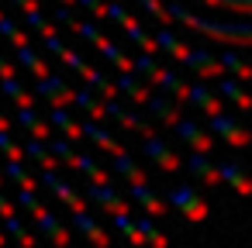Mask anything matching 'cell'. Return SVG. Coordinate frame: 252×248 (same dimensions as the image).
Returning <instances> with one entry per match:
<instances>
[{"instance_id":"6da1fadb","label":"cell","mask_w":252,"mask_h":248,"mask_svg":"<svg viewBox=\"0 0 252 248\" xmlns=\"http://www.w3.org/2000/svg\"><path fill=\"white\" fill-rule=\"evenodd\" d=\"M166 11H169V21L187 25V28H190V31H197V35H207V38H214V42L238 45V49H245V45H249V25H245V21L218 25V21H207V18H200V14H193V11H187L183 4H169Z\"/></svg>"},{"instance_id":"7a4b0ae2","label":"cell","mask_w":252,"mask_h":248,"mask_svg":"<svg viewBox=\"0 0 252 248\" xmlns=\"http://www.w3.org/2000/svg\"><path fill=\"white\" fill-rule=\"evenodd\" d=\"M169 207H176L190 224H204L207 220V203H204V196L193 190V186H187V183H180V186H173V190H166V196H162Z\"/></svg>"},{"instance_id":"3957f363","label":"cell","mask_w":252,"mask_h":248,"mask_svg":"<svg viewBox=\"0 0 252 248\" xmlns=\"http://www.w3.org/2000/svg\"><path fill=\"white\" fill-rule=\"evenodd\" d=\"M35 97L45 100V107H73V86L66 73H49L35 83Z\"/></svg>"},{"instance_id":"277c9868","label":"cell","mask_w":252,"mask_h":248,"mask_svg":"<svg viewBox=\"0 0 252 248\" xmlns=\"http://www.w3.org/2000/svg\"><path fill=\"white\" fill-rule=\"evenodd\" d=\"M38 186H45L69 214H76V210H87V200H83V193L76 190V186H69L66 179H59L56 176V169H42V179H38Z\"/></svg>"},{"instance_id":"5b68a950","label":"cell","mask_w":252,"mask_h":248,"mask_svg":"<svg viewBox=\"0 0 252 248\" xmlns=\"http://www.w3.org/2000/svg\"><path fill=\"white\" fill-rule=\"evenodd\" d=\"M169 128H173V135H176L183 145H190L193 152H207V155H211V148H214V135H211L207 128H200L193 117H183V114H180Z\"/></svg>"},{"instance_id":"8992f818","label":"cell","mask_w":252,"mask_h":248,"mask_svg":"<svg viewBox=\"0 0 252 248\" xmlns=\"http://www.w3.org/2000/svg\"><path fill=\"white\" fill-rule=\"evenodd\" d=\"M142 83H152V86H159L166 97H173V100L183 107V97H187V80H183L176 69H169V66H159V62H156V66L145 73V80H142Z\"/></svg>"},{"instance_id":"52a82bcc","label":"cell","mask_w":252,"mask_h":248,"mask_svg":"<svg viewBox=\"0 0 252 248\" xmlns=\"http://www.w3.org/2000/svg\"><path fill=\"white\" fill-rule=\"evenodd\" d=\"M104 114H107V121H118L125 131H138L142 138L145 135H156V128L142 117V110H128L118 97H111V100H104Z\"/></svg>"},{"instance_id":"ba28073f","label":"cell","mask_w":252,"mask_h":248,"mask_svg":"<svg viewBox=\"0 0 252 248\" xmlns=\"http://www.w3.org/2000/svg\"><path fill=\"white\" fill-rule=\"evenodd\" d=\"M83 200L87 203H97L104 214H121V210H131V200L118 196V190L111 183H87L83 186Z\"/></svg>"},{"instance_id":"9c48e42d","label":"cell","mask_w":252,"mask_h":248,"mask_svg":"<svg viewBox=\"0 0 252 248\" xmlns=\"http://www.w3.org/2000/svg\"><path fill=\"white\" fill-rule=\"evenodd\" d=\"M180 66H187L197 80H218V76H224V69H221V62H218V55L214 52H207V49H187V55H183V62Z\"/></svg>"},{"instance_id":"30bf717a","label":"cell","mask_w":252,"mask_h":248,"mask_svg":"<svg viewBox=\"0 0 252 248\" xmlns=\"http://www.w3.org/2000/svg\"><path fill=\"white\" fill-rule=\"evenodd\" d=\"M207 131H211L214 138H224L231 148H245V145H249V131H245L235 117H228L224 110H218V114L207 117Z\"/></svg>"},{"instance_id":"8fae6325","label":"cell","mask_w":252,"mask_h":248,"mask_svg":"<svg viewBox=\"0 0 252 248\" xmlns=\"http://www.w3.org/2000/svg\"><path fill=\"white\" fill-rule=\"evenodd\" d=\"M142 155L152 159L162 172H180V169H183V159H180L176 152H169V145H166L159 135H145V141H142Z\"/></svg>"},{"instance_id":"7c38bea8","label":"cell","mask_w":252,"mask_h":248,"mask_svg":"<svg viewBox=\"0 0 252 248\" xmlns=\"http://www.w3.org/2000/svg\"><path fill=\"white\" fill-rule=\"evenodd\" d=\"M187 104H190V107H197V110H204L207 117H211V114H218V110H224L221 97L207 90V80L187 83V97H183V107H187Z\"/></svg>"},{"instance_id":"4fadbf2b","label":"cell","mask_w":252,"mask_h":248,"mask_svg":"<svg viewBox=\"0 0 252 248\" xmlns=\"http://www.w3.org/2000/svg\"><path fill=\"white\" fill-rule=\"evenodd\" d=\"M69 231H76V234H83L87 241H94V245H111V234L100 227V220L94 217V214H87V210H76V214H69Z\"/></svg>"},{"instance_id":"5bb4252c","label":"cell","mask_w":252,"mask_h":248,"mask_svg":"<svg viewBox=\"0 0 252 248\" xmlns=\"http://www.w3.org/2000/svg\"><path fill=\"white\" fill-rule=\"evenodd\" d=\"M80 135H83L87 141H94L97 148H104L107 155H118V152H125V145H121V141H118V138H114V135H111L104 124H100V121H90V117H83V121H80Z\"/></svg>"},{"instance_id":"9a60e30c","label":"cell","mask_w":252,"mask_h":248,"mask_svg":"<svg viewBox=\"0 0 252 248\" xmlns=\"http://www.w3.org/2000/svg\"><path fill=\"white\" fill-rule=\"evenodd\" d=\"M32 217H35L38 231H42V234H45V238H49L52 245H69L73 231H69V227H66V224H63V220H59V217H56V214H52L49 207H38V210H35Z\"/></svg>"},{"instance_id":"2e32d148","label":"cell","mask_w":252,"mask_h":248,"mask_svg":"<svg viewBox=\"0 0 252 248\" xmlns=\"http://www.w3.org/2000/svg\"><path fill=\"white\" fill-rule=\"evenodd\" d=\"M128 200L138 203L149 217H162V214H166V200H162L159 193H152L149 183H131V186H128Z\"/></svg>"},{"instance_id":"e0dca14e","label":"cell","mask_w":252,"mask_h":248,"mask_svg":"<svg viewBox=\"0 0 252 248\" xmlns=\"http://www.w3.org/2000/svg\"><path fill=\"white\" fill-rule=\"evenodd\" d=\"M14 121L25 128L28 138H38V141H49V138H52V124L42 121L35 107H18V110H14Z\"/></svg>"},{"instance_id":"ac0fdd59","label":"cell","mask_w":252,"mask_h":248,"mask_svg":"<svg viewBox=\"0 0 252 248\" xmlns=\"http://www.w3.org/2000/svg\"><path fill=\"white\" fill-rule=\"evenodd\" d=\"M69 169H76V172H83L87 176V183H111V172L107 169H100V162L90 155V152H76L73 148V155H69V162H66Z\"/></svg>"},{"instance_id":"d6986e66","label":"cell","mask_w":252,"mask_h":248,"mask_svg":"<svg viewBox=\"0 0 252 248\" xmlns=\"http://www.w3.org/2000/svg\"><path fill=\"white\" fill-rule=\"evenodd\" d=\"M73 107L83 114V117H90V121H107V114H104V100L90 90V86H80V90H73Z\"/></svg>"},{"instance_id":"ffe728a7","label":"cell","mask_w":252,"mask_h":248,"mask_svg":"<svg viewBox=\"0 0 252 248\" xmlns=\"http://www.w3.org/2000/svg\"><path fill=\"white\" fill-rule=\"evenodd\" d=\"M142 107H145V110H149L159 124H166V128H169V124L180 117V110H183V107H180L176 100H169L166 93H149V100H145Z\"/></svg>"},{"instance_id":"44dd1931","label":"cell","mask_w":252,"mask_h":248,"mask_svg":"<svg viewBox=\"0 0 252 248\" xmlns=\"http://www.w3.org/2000/svg\"><path fill=\"white\" fill-rule=\"evenodd\" d=\"M45 114H49L52 131H59V135L69 138V141H83V135H80V121L69 114V107H45Z\"/></svg>"},{"instance_id":"7402d4cb","label":"cell","mask_w":252,"mask_h":248,"mask_svg":"<svg viewBox=\"0 0 252 248\" xmlns=\"http://www.w3.org/2000/svg\"><path fill=\"white\" fill-rule=\"evenodd\" d=\"M183 165H187V169H190V176H193V179H200L204 186H218V183H221V179H218V162H211V159H207V152H193Z\"/></svg>"},{"instance_id":"603a6c76","label":"cell","mask_w":252,"mask_h":248,"mask_svg":"<svg viewBox=\"0 0 252 248\" xmlns=\"http://www.w3.org/2000/svg\"><path fill=\"white\" fill-rule=\"evenodd\" d=\"M218 179H224L238 196H249V193H252V183L245 179V165L235 162V159H231V162H218Z\"/></svg>"},{"instance_id":"cb8c5ba5","label":"cell","mask_w":252,"mask_h":248,"mask_svg":"<svg viewBox=\"0 0 252 248\" xmlns=\"http://www.w3.org/2000/svg\"><path fill=\"white\" fill-rule=\"evenodd\" d=\"M218 97H224V100H231L238 110H249L252 107V97L245 93V86H242V80H235V76H218Z\"/></svg>"},{"instance_id":"d4e9b609","label":"cell","mask_w":252,"mask_h":248,"mask_svg":"<svg viewBox=\"0 0 252 248\" xmlns=\"http://www.w3.org/2000/svg\"><path fill=\"white\" fill-rule=\"evenodd\" d=\"M152 42H156V49H159V55H169L173 62H183V55H187V42H180L169 28H156V35H152Z\"/></svg>"},{"instance_id":"484cf974","label":"cell","mask_w":252,"mask_h":248,"mask_svg":"<svg viewBox=\"0 0 252 248\" xmlns=\"http://www.w3.org/2000/svg\"><path fill=\"white\" fill-rule=\"evenodd\" d=\"M94 49H97V52L104 55V62H111L118 73H131V59H128V55H125V49H121L118 42H111L107 35H100V38L94 42Z\"/></svg>"},{"instance_id":"4316f807","label":"cell","mask_w":252,"mask_h":248,"mask_svg":"<svg viewBox=\"0 0 252 248\" xmlns=\"http://www.w3.org/2000/svg\"><path fill=\"white\" fill-rule=\"evenodd\" d=\"M14 62H18L21 69H28L35 80H42V76H49V73H52V66H49V62H45V59H42V55L32 49V45H21V49H14Z\"/></svg>"},{"instance_id":"83f0119b","label":"cell","mask_w":252,"mask_h":248,"mask_svg":"<svg viewBox=\"0 0 252 248\" xmlns=\"http://www.w3.org/2000/svg\"><path fill=\"white\" fill-rule=\"evenodd\" d=\"M114 86H118V93H125L135 107H142L145 100H149V86L135 76V73H118V80H114Z\"/></svg>"},{"instance_id":"f1b7e54d","label":"cell","mask_w":252,"mask_h":248,"mask_svg":"<svg viewBox=\"0 0 252 248\" xmlns=\"http://www.w3.org/2000/svg\"><path fill=\"white\" fill-rule=\"evenodd\" d=\"M21 14H25V25L32 28V31H38L42 38L45 35H52V31H59L45 14H42V7H38V0H25V4H21Z\"/></svg>"},{"instance_id":"f546056e","label":"cell","mask_w":252,"mask_h":248,"mask_svg":"<svg viewBox=\"0 0 252 248\" xmlns=\"http://www.w3.org/2000/svg\"><path fill=\"white\" fill-rule=\"evenodd\" d=\"M0 172H4V179L18 183V190H38V179L25 169V159H7Z\"/></svg>"},{"instance_id":"4dcf8cb0","label":"cell","mask_w":252,"mask_h":248,"mask_svg":"<svg viewBox=\"0 0 252 248\" xmlns=\"http://www.w3.org/2000/svg\"><path fill=\"white\" fill-rule=\"evenodd\" d=\"M21 148H25V159H32L38 169H56V165H59V159H56V155L49 152V145L38 141V138H28Z\"/></svg>"},{"instance_id":"1f68e13d","label":"cell","mask_w":252,"mask_h":248,"mask_svg":"<svg viewBox=\"0 0 252 248\" xmlns=\"http://www.w3.org/2000/svg\"><path fill=\"white\" fill-rule=\"evenodd\" d=\"M4 234H11L18 245H25V248H35L38 245V234H32L28 227H25V217L21 214H11V217H4Z\"/></svg>"},{"instance_id":"d6a6232c","label":"cell","mask_w":252,"mask_h":248,"mask_svg":"<svg viewBox=\"0 0 252 248\" xmlns=\"http://www.w3.org/2000/svg\"><path fill=\"white\" fill-rule=\"evenodd\" d=\"M0 93H4L7 100H14V107H35V97L25 90V83L18 76H7V80H0Z\"/></svg>"},{"instance_id":"836d02e7","label":"cell","mask_w":252,"mask_h":248,"mask_svg":"<svg viewBox=\"0 0 252 248\" xmlns=\"http://www.w3.org/2000/svg\"><path fill=\"white\" fill-rule=\"evenodd\" d=\"M242 55H245L242 49H238V52H221V55H218V62H221V69H224V73H231L235 80H242V83H245V80H252V69H249V62H245Z\"/></svg>"},{"instance_id":"e575fe53","label":"cell","mask_w":252,"mask_h":248,"mask_svg":"<svg viewBox=\"0 0 252 248\" xmlns=\"http://www.w3.org/2000/svg\"><path fill=\"white\" fill-rule=\"evenodd\" d=\"M111 159H114V172H121L128 183H149L145 169H142V165H135V159L128 155V148H125V152H118V155H111Z\"/></svg>"},{"instance_id":"d590c367","label":"cell","mask_w":252,"mask_h":248,"mask_svg":"<svg viewBox=\"0 0 252 248\" xmlns=\"http://www.w3.org/2000/svg\"><path fill=\"white\" fill-rule=\"evenodd\" d=\"M135 220V231L142 234V241L145 245H156V248H166V234L156 227V217H149V214H142V217H131Z\"/></svg>"},{"instance_id":"8d00e7d4","label":"cell","mask_w":252,"mask_h":248,"mask_svg":"<svg viewBox=\"0 0 252 248\" xmlns=\"http://www.w3.org/2000/svg\"><path fill=\"white\" fill-rule=\"evenodd\" d=\"M0 38H4L11 49H21V45H28L32 38H28V31L14 21V18H4V14H0Z\"/></svg>"},{"instance_id":"74e56055","label":"cell","mask_w":252,"mask_h":248,"mask_svg":"<svg viewBox=\"0 0 252 248\" xmlns=\"http://www.w3.org/2000/svg\"><path fill=\"white\" fill-rule=\"evenodd\" d=\"M66 28H69V31L76 35V38H83V42H90V45H94V42H97V38L104 35V28H100L97 21H87V18H73V21H69Z\"/></svg>"},{"instance_id":"f35d334b","label":"cell","mask_w":252,"mask_h":248,"mask_svg":"<svg viewBox=\"0 0 252 248\" xmlns=\"http://www.w3.org/2000/svg\"><path fill=\"white\" fill-rule=\"evenodd\" d=\"M200 4H207V7H214V11H235V14H249V7H252V0H200Z\"/></svg>"},{"instance_id":"ab89813d","label":"cell","mask_w":252,"mask_h":248,"mask_svg":"<svg viewBox=\"0 0 252 248\" xmlns=\"http://www.w3.org/2000/svg\"><path fill=\"white\" fill-rule=\"evenodd\" d=\"M0 155H4V159H25V148L14 141L11 131H0Z\"/></svg>"},{"instance_id":"60d3db41","label":"cell","mask_w":252,"mask_h":248,"mask_svg":"<svg viewBox=\"0 0 252 248\" xmlns=\"http://www.w3.org/2000/svg\"><path fill=\"white\" fill-rule=\"evenodd\" d=\"M14 207H21V210H28V214H35L42 203H38V196H35V190H18L14 193Z\"/></svg>"},{"instance_id":"b9f144b4","label":"cell","mask_w":252,"mask_h":248,"mask_svg":"<svg viewBox=\"0 0 252 248\" xmlns=\"http://www.w3.org/2000/svg\"><path fill=\"white\" fill-rule=\"evenodd\" d=\"M73 7H83L94 14V21H104V11H107V0H73Z\"/></svg>"},{"instance_id":"7bdbcfd3","label":"cell","mask_w":252,"mask_h":248,"mask_svg":"<svg viewBox=\"0 0 252 248\" xmlns=\"http://www.w3.org/2000/svg\"><path fill=\"white\" fill-rule=\"evenodd\" d=\"M76 14H73V7L69 4H52V25H69Z\"/></svg>"},{"instance_id":"ee69618b","label":"cell","mask_w":252,"mask_h":248,"mask_svg":"<svg viewBox=\"0 0 252 248\" xmlns=\"http://www.w3.org/2000/svg\"><path fill=\"white\" fill-rule=\"evenodd\" d=\"M42 45H45V52H52V55H63V49H66V42L59 38V31L45 35V38H42Z\"/></svg>"},{"instance_id":"f6af8a7d","label":"cell","mask_w":252,"mask_h":248,"mask_svg":"<svg viewBox=\"0 0 252 248\" xmlns=\"http://www.w3.org/2000/svg\"><path fill=\"white\" fill-rule=\"evenodd\" d=\"M7 76H18V62H11L4 52H0V80H7Z\"/></svg>"},{"instance_id":"bcb514c9","label":"cell","mask_w":252,"mask_h":248,"mask_svg":"<svg viewBox=\"0 0 252 248\" xmlns=\"http://www.w3.org/2000/svg\"><path fill=\"white\" fill-rule=\"evenodd\" d=\"M11 214H18V207L11 196H4V186H0V217H11Z\"/></svg>"},{"instance_id":"7dc6e473","label":"cell","mask_w":252,"mask_h":248,"mask_svg":"<svg viewBox=\"0 0 252 248\" xmlns=\"http://www.w3.org/2000/svg\"><path fill=\"white\" fill-rule=\"evenodd\" d=\"M0 131H11V117L7 114H0Z\"/></svg>"},{"instance_id":"c3c4849f","label":"cell","mask_w":252,"mask_h":248,"mask_svg":"<svg viewBox=\"0 0 252 248\" xmlns=\"http://www.w3.org/2000/svg\"><path fill=\"white\" fill-rule=\"evenodd\" d=\"M4 245H7V234H4V231H0V248H4Z\"/></svg>"},{"instance_id":"681fc988","label":"cell","mask_w":252,"mask_h":248,"mask_svg":"<svg viewBox=\"0 0 252 248\" xmlns=\"http://www.w3.org/2000/svg\"><path fill=\"white\" fill-rule=\"evenodd\" d=\"M7 4H14V7H21V4H25V0H7Z\"/></svg>"},{"instance_id":"f907efd6","label":"cell","mask_w":252,"mask_h":248,"mask_svg":"<svg viewBox=\"0 0 252 248\" xmlns=\"http://www.w3.org/2000/svg\"><path fill=\"white\" fill-rule=\"evenodd\" d=\"M56 4H69V7H73V0H56Z\"/></svg>"},{"instance_id":"816d5d0a","label":"cell","mask_w":252,"mask_h":248,"mask_svg":"<svg viewBox=\"0 0 252 248\" xmlns=\"http://www.w3.org/2000/svg\"><path fill=\"white\" fill-rule=\"evenodd\" d=\"M0 186H4V172H0Z\"/></svg>"}]
</instances>
